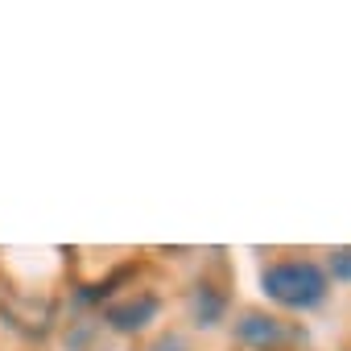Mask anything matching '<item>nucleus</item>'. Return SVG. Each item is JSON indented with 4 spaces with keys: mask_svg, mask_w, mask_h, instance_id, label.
Instances as JSON below:
<instances>
[{
    "mask_svg": "<svg viewBox=\"0 0 351 351\" xmlns=\"http://www.w3.org/2000/svg\"><path fill=\"white\" fill-rule=\"evenodd\" d=\"M261 285L277 306H289V310H314L326 298V273L318 265H310V261L269 265L261 273Z\"/></svg>",
    "mask_w": 351,
    "mask_h": 351,
    "instance_id": "f257e3e1",
    "label": "nucleus"
},
{
    "mask_svg": "<svg viewBox=\"0 0 351 351\" xmlns=\"http://www.w3.org/2000/svg\"><path fill=\"white\" fill-rule=\"evenodd\" d=\"M153 318H157V298H153V293H141V298H128V302H112V306L104 310V322H108L112 330H120V335H136V330H145Z\"/></svg>",
    "mask_w": 351,
    "mask_h": 351,
    "instance_id": "f03ea898",
    "label": "nucleus"
},
{
    "mask_svg": "<svg viewBox=\"0 0 351 351\" xmlns=\"http://www.w3.org/2000/svg\"><path fill=\"white\" fill-rule=\"evenodd\" d=\"M236 335H240L244 343H256V347H269V343H281V339H285L281 322L269 318V314H244V318L236 322Z\"/></svg>",
    "mask_w": 351,
    "mask_h": 351,
    "instance_id": "7ed1b4c3",
    "label": "nucleus"
},
{
    "mask_svg": "<svg viewBox=\"0 0 351 351\" xmlns=\"http://www.w3.org/2000/svg\"><path fill=\"white\" fill-rule=\"evenodd\" d=\"M191 310H195V322H199V326H211V322H219V314H223V293H219L215 285H199L195 298H191Z\"/></svg>",
    "mask_w": 351,
    "mask_h": 351,
    "instance_id": "20e7f679",
    "label": "nucleus"
},
{
    "mask_svg": "<svg viewBox=\"0 0 351 351\" xmlns=\"http://www.w3.org/2000/svg\"><path fill=\"white\" fill-rule=\"evenodd\" d=\"M330 273H335V281H351V248L330 252Z\"/></svg>",
    "mask_w": 351,
    "mask_h": 351,
    "instance_id": "39448f33",
    "label": "nucleus"
}]
</instances>
